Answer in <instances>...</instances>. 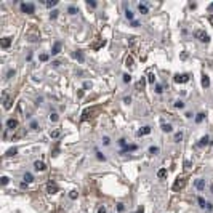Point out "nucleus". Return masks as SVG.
Masks as SVG:
<instances>
[{"mask_svg": "<svg viewBox=\"0 0 213 213\" xmlns=\"http://www.w3.org/2000/svg\"><path fill=\"white\" fill-rule=\"evenodd\" d=\"M186 183H188V179L184 178V176H179V178H176V181L173 183V191H179V189H183L186 186Z\"/></svg>", "mask_w": 213, "mask_h": 213, "instance_id": "1", "label": "nucleus"}, {"mask_svg": "<svg viewBox=\"0 0 213 213\" xmlns=\"http://www.w3.org/2000/svg\"><path fill=\"white\" fill-rule=\"evenodd\" d=\"M196 37L199 38L200 42H203V43H208V42H210V37H208V34H207L205 31H202V29H199V31H196Z\"/></svg>", "mask_w": 213, "mask_h": 213, "instance_id": "2", "label": "nucleus"}, {"mask_svg": "<svg viewBox=\"0 0 213 213\" xmlns=\"http://www.w3.org/2000/svg\"><path fill=\"white\" fill-rule=\"evenodd\" d=\"M21 10L27 14H32L35 10V7H34V3H21Z\"/></svg>", "mask_w": 213, "mask_h": 213, "instance_id": "3", "label": "nucleus"}, {"mask_svg": "<svg viewBox=\"0 0 213 213\" xmlns=\"http://www.w3.org/2000/svg\"><path fill=\"white\" fill-rule=\"evenodd\" d=\"M18 125H19V122H18L16 119H8L7 120V128L8 130H16Z\"/></svg>", "mask_w": 213, "mask_h": 213, "instance_id": "4", "label": "nucleus"}, {"mask_svg": "<svg viewBox=\"0 0 213 213\" xmlns=\"http://www.w3.org/2000/svg\"><path fill=\"white\" fill-rule=\"evenodd\" d=\"M188 80H189L188 74H181V76H179V74H176V76H175V82L176 83H184V82H188Z\"/></svg>", "mask_w": 213, "mask_h": 213, "instance_id": "5", "label": "nucleus"}, {"mask_svg": "<svg viewBox=\"0 0 213 213\" xmlns=\"http://www.w3.org/2000/svg\"><path fill=\"white\" fill-rule=\"evenodd\" d=\"M3 109H11V103H13V101H11V98H8V95L7 93H3Z\"/></svg>", "mask_w": 213, "mask_h": 213, "instance_id": "6", "label": "nucleus"}, {"mask_svg": "<svg viewBox=\"0 0 213 213\" xmlns=\"http://www.w3.org/2000/svg\"><path fill=\"white\" fill-rule=\"evenodd\" d=\"M47 191H48L50 194H56V192H58V186H56V183L50 181L48 184H47Z\"/></svg>", "mask_w": 213, "mask_h": 213, "instance_id": "7", "label": "nucleus"}, {"mask_svg": "<svg viewBox=\"0 0 213 213\" xmlns=\"http://www.w3.org/2000/svg\"><path fill=\"white\" fill-rule=\"evenodd\" d=\"M11 42H13V38H11V37H3V38H2V42H0V47H2V48H8V47L11 45Z\"/></svg>", "mask_w": 213, "mask_h": 213, "instance_id": "8", "label": "nucleus"}, {"mask_svg": "<svg viewBox=\"0 0 213 213\" xmlns=\"http://www.w3.org/2000/svg\"><path fill=\"white\" fill-rule=\"evenodd\" d=\"M34 168L37 170V172H43V170H47V165H45L42 160H37V162L34 164Z\"/></svg>", "mask_w": 213, "mask_h": 213, "instance_id": "9", "label": "nucleus"}, {"mask_svg": "<svg viewBox=\"0 0 213 213\" xmlns=\"http://www.w3.org/2000/svg\"><path fill=\"white\" fill-rule=\"evenodd\" d=\"M59 52H61V42H55V45L52 48V55H58Z\"/></svg>", "mask_w": 213, "mask_h": 213, "instance_id": "10", "label": "nucleus"}, {"mask_svg": "<svg viewBox=\"0 0 213 213\" xmlns=\"http://www.w3.org/2000/svg\"><path fill=\"white\" fill-rule=\"evenodd\" d=\"M151 133V127H143L141 130H138V136H144V135H149Z\"/></svg>", "mask_w": 213, "mask_h": 213, "instance_id": "11", "label": "nucleus"}, {"mask_svg": "<svg viewBox=\"0 0 213 213\" xmlns=\"http://www.w3.org/2000/svg\"><path fill=\"white\" fill-rule=\"evenodd\" d=\"M138 10H139L141 14L149 13V8H148V5H146V3H138Z\"/></svg>", "mask_w": 213, "mask_h": 213, "instance_id": "12", "label": "nucleus"}, {"mask_svg": "<svg viewBox=\"0 0 213 213\" xmlns=\"http://www.w3.org/2000/svg\"><path fill=\"white\" fill-rule=\"evenodd\" d=\"M124 63H125V66H127V67L131 69V67L135 66V64H133V56H130V55L125 56V61H124Z\"/></svg>", "mask_w": 213, "mask_h": 213, "instance_id": "13", "label": "nucleus"}, {"mask_svg": "<svg viewBox=\"0 0 213 213\" xmlns=\"http://www.w3.org/2000/svg\"><path fill=\"white\" fill-rule=\"evenodd\" d=\"M196 188L199 189V191H203V189H205V179H197V181H196Z\"/></svg>", "mask_w": 213, "mask_h": 213, "instance_id": "14", "label": "nucleus"}, {"mask_svg": "<svg viewBox=\"0 0 213 213\" xmlns=\"http://www.w3.org/2000/svg\"><path fill=\"white\" fill-rule=\"evenodd\" d=\"M93 111H95V107H91V109H85L83 111V114H82V120H87L90 117V114H93Z\"/></svg>", "mask_w": 213, "mask_h": 213, "instance_id": "15", "label": "nucleus"}, {"mask_svg": "<svg viewBox=\"0 0 213 213\" xmlns=\"http://www.w3.org/2000/svg\"><path fill=\"white\" fill-rule=\"evenodd\" d=\"M74 56H76V58L79 59V63H83V61H85V56H83V53H82V52H79V50L76 52V55H74Z\"/></svg>", "mask_w": 213, "mask_h": 213, "instance_id": "16", "label": "nucleus"}, {"mask_svg": "<svg viewBox=\"0 0 213 213\" xmlns=\"http://www.w3.org/2000/svg\"><path fill=\"white\" fill-rule=\"evenodd\" d=\"M202 87H203V88H208V87H210V79L207 76L202 77Z\"/></svg>", "mask_w": 213, "mask_h": 213, "instance_id": "17", "label": "nucleus"}, {"mask_svg": "<svg viewBox=\"0 0 213 213\" xmlns=\"http://www.w3.org/2000/svg\"><path fill=\"white\" fill-rule=\"evenodd\" d=\"M181 139H183V131H176V133H175V136H173V141L179 143Z\"/></svg>", "mask_w": 213, "mask_h": 213, "instance_id": "18", "label": "nucleus"}, {"mask_svg": "<svg viewBox=\"0 0 213 213\" xmlns=\"http://www.w3.org/2000/svg\"><path fill=\"white\" fill-rule=\"evenodd\" d=\"M16 152H18L16 148H11V149H8V151H7V154H5V155H7V157H11V155H16Z\"/></svg>", "mask_w": 213, "mask_h": 213, "instance_id": "19", "label": "nucleus"}, {"mask_svg": "<svg viewBox=\"0 0 213 213\" xmlns=\"http://www.w3.org/2000/svg\"><path fill=\"white\" fill-rule=\"evenodd\" d=\"M162 130H164L165 133H170V131H172V125L170 124H162Z\"/></svg>", "mask_w": 213, "mask_h": 213, "instance_id": "20", "label": "nucleus"}, {"mask_svg": "<svg viewBox=\"0 0 213 213\" xmlns=\"http://www.w3.org/2000/svg\"><path fill=\"white\" fill-rule=\"evenodd\" d=\"M148 82L149 83H154L155 82V74L154 72H148Z\"/></svg>", "mask_w": 213, "mask_h": 213, "instance_id": "21", "label": "nucleus"}, {"mask_svg": "<svg viewBox=\"0 0 213 213\" xmlns=\"http://www.w3.org/2000/svg\"><path fill=\"white\" fill-rule=\"evenodd\" d=\"M24 181L26 183H32L34 181V176H32L31 173H24Z\"/></svg>", "mask_w": 213, "mask_h": 213, "instance_id": "22", "label": "nucleus"}, {"mask_svg": "<svg viewBox=\"0 0 213 213\" xmlns=\"http://www.w3.org/2000/svg\"><path fill=\"white\" fill-rule=\"evenodd\" d=\"M207 144H208V136H202V138H200L199 146H207Z\"/></svg>", "mask_w": 213, "mask_h": 213, "instance_id": "23", "label": "nucleus"}, {"mask_svg": "<svg viewBox=\"0 0 213 213\" xmlns=\"http://www.w3.org/2000/svg\"><path fill=\"white\" fill-rule=\"evenodd\" d=\"M144 85H146V79H144V77H141V80L136 83V87H138V88H144Z\"/></svg>", "mask_w": 213, "mask_h": 213, "instance_id": "24", "label": "nucleus"}, {"mask_svg": "<svg viewBox=\"0 0 213 213\" xmlns=\"http://www.w3.org/2000/svg\"><path fill=\"white\" fill-rule=\"evenodd\" d=\"M157 176H159V178H165V176H167V170H165V168L159 170V172H157Z\"/></svg>", "mask_w": 213, "mask_h": 213, "instance_id": "25", "label": "nucleus"}, {"mask_svg": "<svg viewBox=\"0 0 213 213\" xmlns=\"http://www.w3.org/2000/svg\"><path fill=\"white\" fill-rule=\"evenodd\" d=\"M104 43H106V42H104L103 38H101V40L98 42V43H95V45H93V48H95V50H98V48H101V47H103Z\"/></svg>", "mask_w": 213, "mask_h": 213, "instance_id": "26", "label": "nucleus"}, {"mask_svg": "<svg viewBox=\"0 0 213 213\" xmlns=\"http://www.w3.org/2000/svg\"><path fill=\"white\" fill-rule=\"evenodd\" d=\"M203 117H205V114H203V112L197 114V117H196V122H197V124H200V122L203 120Z\"/></svg>", "mask_w": 213, "mask_h": 213, "instance_id": "27", "label": "nucleus"}, {"mask_svg": "<svg viewBox=\"0 0 213 213\" xmlns=\"http://www.w3.org/2000/svg\"><path fill=\"white\" fill-rule=\"evenodd\" d=\"M59 135H61V133H59V130H53V131H50V136H52V138H58Z\"/></svg>", "mask_w": 213, "mask_h": 213, "instance_id": "28", "label": "nucleus"}, {"mask_svg": "<svg viewBox=\"0 0 213 213\" xmlns=\"http://www.w3.org/2000/svg\"><path fill=\"white\" fill-rule=\"evenodd\" d=\"M77 196H79V192H77V191H71V192H69V197H71V199H77Z\"/></svg>", "mask_w": 213, "mask_h": 213, "instance_id": "29", "label": "nucleus"}, {"mask_svg": "<svg viewBox=\"0 0 213 213\" xmlns=\"http://www.w3.org/2000/svg\"><path fill=\"white\" fill-rule=\"evenodd\" d=\"M157 152H159V148H155V146L149 148V154H157Z\"/></svg>", "mask_w": 213, "mask_h": 213, "instance_id": "30", "label": "nucleus"}, {"mask_svg": "<svg viewBox=\"0 0 213 213\" xmlns=\"http://www.w3.org/2000/svg\"><path fill=\"white\" fill-rule=\"evenodd\" d=\"M125 16H127L130 21H135V19H133V13H131L130 10H127V11H125Z\"/></svg>", "mask_w": 213, "mask_h": 213, "instance_id": "31", "label": "nucleus"}, {"mask_svg": "<svg viewBox=\"0 0 213 213\" xmlns=\"http://www.w3.org/2000/svg\"><path fill=\"white\" fill-rule=\"evenodd\" d=\"M56 3H58V2H56V0H52V2H45V5H47V7H48V8L55 7Z\"/></svg>", "mask_w": 213, "mask_h": 213, "instance_id": "32", "label": "nucleus"}, {"mask_svg": "<svg viewBox=\"0 0 213 213\" xmlns=\"http://www.w3.org/2000/svg\"><path fill=\"white\" fill-rule=\"evenodd\" d=\"M50 120H52V122H56V120H58V114H55V112L50 114Z\"/></svg>", "mask_w": 213, "mask_h": 213, "instance_id": "33", "label": "nucleus"}, {"mask_svg": "<svg viewBox=\"0 0 213 213\" xmlns=\"http://www.w3.org/2000/svg\"><path fill=\"white\" fill-rule=\"evenodd\" d=\"M130 80H131V76H130V74H124V82L128 83Z\"/></svg>", "mask_w": 213, "mask_h": 213, "instance_id": "34", "label": "nucleus"}, {"mask_svg": "<svg viewBox=\"0 0 213 213\" xmlns=\"http://www.w3.org/2000/svg\"><path fill=\"white\" fill-rule=\"evenodd\" d=\"M48 58H50V56L47 55V53H42V55H40V61H48Z\"/></svg>", "mask_w": 213, "mask_h": 213, "instance_id": "35", "label": "nucleus"}, {"mask_svg": "<svg viewBox=\"0 0 213 213\" xmlns=\"http://www.w3.org/2000/svg\"><path fill=\"white\" fill-rule=\"evenodd\" d=\"M175 106H176V107H179V109H183V107H184V103L178 100V101H176V103H175Z\"/></svg>", "mask_w": 213, "mask_h": 213, "instance_id": "36", "label": "nucleus"}, {"mask_svg": "<svg viewBox=\"0 0 213 213\" xmlns=\"http://www.w3.org/2000/svg\"><path fill=\"white\" fill-rule=\"evenodd\" d=\"M67 11H69V14H76V13H77V10H76L74 7H69V8H67Z\"/></svg>", "mask_w": 213, "mask_h": 213, "instance_id": "37", "label": "nucleus"}, {"mask_svg": "<svg viewBox=\"0 0 213 213\" xmlns=\"http://www.w3.org/2000/svg\"><path fill=\"white\" fill-rule=\"evenodd\" d=\"M58 13H59V11H56V10H53V11H52V13H50V18H52V19H55V18H56V16H58Z\"/></svg>", "mask_w": 213, "mask_h": 213, "instance_id": "38", "label": "nucleus"}, {"mask_svg": "<svg viewBox=\"0 0 213 213\" xmlns=\"http://www.w3.org/2000/svg\"><path fill=\"white\" fill-rule=\"evenodd\" d=\"M197 200H199V203H200V207H203V208H205V205H207V203H205V200H203V199H202V197H199V199H197Z\"/></svg>", "mask_w": 213, "mask_h": 213, "instance_id": "39", "label": "nucleus"}, {"mask_svg": "<svg viewBox=\"0 0 213 213\" xmlns=\"http://www.w3.org/2000/svg\"><path fill=\"white\" fill-rule=\"evenodd\" d=\"M117 210H119V212H124V210H125L124 203H117Z\"/></svg>", "mask_w": 213, "mask_h": 213, "instance_id": "40", "label": "nucleus"}, {"mask_svg": "<svg viewBox=\"0 0 213 213\" xmlns=\"http://www.w3.org/2000/svg\"><path fill=\"white\" fill-rule=\"evenodd\" d=\"M87 5H88V7H96V2H93V0H88V2H87Z\"/></svg>", "mask_w": 213, "mask_h": 213, "instance_id": "41", "label": "nucleus"}, {"mask_svg": "<svg viewBox=\"0 0 213 213\" xmlns=\"http://www.w3.org/2000/svg\"><path fill=\"white\" fill-rule=\"evenodd\" d=\"M98 213H107L106 207H100V208H98Z\"/></svg>", "mask_w": 213, "mask_h": 213, "instance_id": "42", "label": "nucleus"}, {"mask_svg": "<svg viewBox=\"0 0 213 213\" xmlns=\"http://www.w3.org/2000/svg\"><path fill=\"white\" fill-rule=\"evenodd\" d=\"M96 157L100 159V160H104V159H106V157H104L103 154H101V152H98V151H96Z\"/></svg>", "mask_w": 213, "mask_h": 213, "instance_id": "43", "label": "nucleus"}, {"mask_svg": "<svg viewBox=\"0 0 213 213\" xmlns=\"http://www.w3.org/2000/svg\"><path fill=\"white\" fill-rule=\"evenodd\" d=\"M184 167H186V168H191V167H192V164H191L189 160H184Z\"/></svg>", "mask_w": 213, "mask_h": 213, "instance_id": "44", "label": "nucleus"}, {"mask_svg": "<svg viewBox=\"0 0 213 213\" xmlns=\"http://www.w3.org/2000/svg\"><path fill=\"white\" fill-rule=\"evenodd\" d=\"M103 143H104V144L107 146V144H109V143H111V139H109V138H107V136H104V138H103Z\"/></svg>", "mask_w": 213, "mask_h": 213, "instance_id": "45", "label": "nucleus"}, {"mask_svg": "<svg viewBox=\"0 0 213 213\" xmlns=\"http://www.w3.org/2000/svg\"><path fill=\"white\" fill-rule=\"evenodd\" d=\"M155 91H157V93H162V91H164V88H162V85H157V87H155Z\"/></svg>", "mask_w": 213, "mask_h": 213, "instance_id": "46", "label": "nucleus"}, {"mask_svg": "<svg viewBox=\"0 0 213 213\" xmlns=\"http://www.w3.org/2000/svg\"><path fill=\"white\" fill-rule=\"evenodd\" d=\"M31 128L32 130H37V122H31Z\"/></svg>", "mask_w": 213, "mask_h": 213, "instance_id": "47", "label": "nucleus"}, {"mask_svg": "<svg viewBox=\"0 0 213 213\" xmlns=\"http://www.w3.org/2000/svg\"><path fill=\"white\" fill-rule=\"evenodd\" d=\"M8 183V176H2V184H7Z\"/></svg>", "mask_w": 213, "mask_h": 213, "instance_id": "48", "label": "nucleus"}, {"mask_svg": "<svg viewBox=\"0 0 213 213\" xmlns=\"http://www.w3.org/2000/svg\"><path fill=\"white\" fill-rule=\"evenodd\" d=\"M136 149V146L135 144H131V146H127V151H135Z\"/></svg>", "mask_w": 213, "mask_h": 213, "instance_id": "49", "label": "nucleus"}, {"mask_svg": "<svg viewBox=\"0 0 213 213\" xmlns=\"http://www.w3.org/2000/svg\"><path fill=\"white\" fill-rule=\"evenodd\" d=\"M205 208L208 210V212H212V210H213V205H212V203H207V205H205Z\"/></svg>", "mask_w": 213, "mask_h": 213, "instance_id": "50", "label": "nucleus"}, {"mask_svg": "<svg viewBox=\"0 0 213 213\" xmlns=\"http://www.w3.org/2000/svg\"><path fill=\"white\" fill-rule=\"evenodd\" d=\"M130 101H131V98H130V96H127V98L124 100V103H125V104H130Z\"/></svg>", "mask_w": 213, "mask_h": 213, "instance_id": "51", "label": "nucleus"}, {"mask_svg": "<svg viewBox=\"0 0 213 213\" xmlns=\"http://www.w3.org/2000/svg\"><path fill=\"white\" fill-rule=\"evenodd\" d=\"M90 87H91V83H90V82H85V83H83V88H90Z\"/></svg>", "mask_w": 213, "mask_h": 213, "instance_id": "52", "label": "nucleus"}, {"mask_svg": "<svg viewBox=\"0 0 213 213\" xmlns=\"http://www.w3.org/2000/svg\"><path fill=\"white\" fill-rule=\"evenodd\" d=\"M52 64H53V66H55V67H58V66H59V64H61V63H59V61H53V63H52Z\"/></svg>", "mask_w": 213, "mask_h": 213, "instance_id": "53", "label": "nucleus"}, {"mask_svg": "<svg viewBox=\"0 0 213 213\" xmlns=\"http://www.w3.org/2000/svg\"><path fill=\"white\" fill-rule=\"evenodd\" d=\"M14 76V71H10V72H8V79H10V77H13Z\"/></svg>", "mask_w": 213, "mask_h": 213, "instance_id": "54", "label": "nucleus"}, {"mask_svg": "<svg viewBox=\"0 0 213 213\" xmlns=\"http://www.w3.org/2000/svg\"><path fill=\"white\" fill-rule=\"evenodd\" d=\"M208 11H213V3H210V5H208Z\"/></svg>", "mask_w": 213, "mask_h": 213, "instance_id": "55", "label": "nucleus"}, {"mask_svg": "<svg viewBox=\"0 0 213 213\" xmlns=\"http://www.w3.org/2000/svg\"><path fill=\"white\" fill-rule=\"evenodd\" d=\"M210 191H212V194H213V183L210 184Z\"/></svg>", "mask_w": 213, "mask_h": 213, "instance_id": "56", "label": "nucleus"}, {"mask_svg": "<svg viewBox=\"0 0 213 213\" xmlns=\"http://www.w3.org/2000/svg\"><path fill=\"white\" fill-rule=\"evenodd\" d=\"M138 213H144V212H143V208H139V210H138Z\"/></svg>", "mask_w": 213, "mask_h": 213, "instance_id": "57", "label": "nucleus"}, {"mask_svg": "<svg viewBox=\"0 0 213 213\" xmlns=\"http://www.w3.org/2000/svg\"><path fill=\"white\" fill-rule=\"evenodd\" d=\"M210 23H212V24H213V16H210Z\"/></svg>", "mask_w": 213, "mask_h": 213, "instance_id": "58", "label": "nucleus"}]
</instances>
